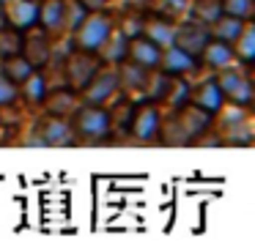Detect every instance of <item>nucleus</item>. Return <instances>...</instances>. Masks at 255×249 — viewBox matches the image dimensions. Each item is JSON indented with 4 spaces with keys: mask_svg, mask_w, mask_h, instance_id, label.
<instances>
[{
    "mask_svg": "<svg viewBox=\"0 0 255 249\" xmlns=\"http://www.w3.org/2000/svg\"><path fill=\"white\" fill-rule=\"evenodd\" d=\"M69 126H72L74 140H88V143L107 140L110 137V115H107V107L80 104L69 115Z\"/></svg>",
    "mask_w": 255,
    "mask_h": 249,
    "instance_id": "nucleus-3",
    "label": "nucleus"
},
{
    "mask_svg": "<svg viewBox=\"0 0 255 249\" xmlns=\"http://www.w3.org/2000/svg\"><path fill=\"white\" fill-rule=\"evenodd\" d=\"M121 90L118 85V66L102 63L99 72L88 80L83 90H80V101L83 104H96V107H107V101L116 99V93Z\"/></svg>",
    "mask_w": 255,
    "mask_h": 249,
    "instance_id": "nucleus-5",
    "label": "nucleus"
},
{
    "mask_svg": "<svg viewBox=\"0 0 255 249\" xmlns=\"http://www.w3.org/2000/svg\"><path fill=\"white\" fill-rule=\"evenodd\" d=\"M63 19H66V0H39V28L55 36L63 30Z\"/></svg>",
    "mask_w": 255,
    "mask_h": 249,
    "instance_id": "nucleus-20",
    "label": "nucleus"
},
{
    "mask_svg": "<svg viewBox=\"0 0 255 249\" xmlns=\"http://www.w3.org/2000/svg\"><path fill=\"white\" fill-rule=\"evenodd\" d=\"M33 72H36V69L30 66V63L19 55V52H14V55H8V58H3V61H0V74H6L14 85L25 83V80H28Z\"/></svg>",
    "mask_w": 255,
    "mask_h": 249,
    "instance_id": "nucleus-25",
    "label": "nucleus"
},
{
    "mask_svg": "<svg viewBox=\"0 0 255 249\" xmlns=\"http://www.w3.org/2000/svg\"><path fill=\"white\" fill-rule=\"evenodd\" d=\"M127 47H129V39L121 33V30H113L110 39L99 47L96 55L102 58V63H110V66H118V63L127 58Z\"/></svg>",
    "mask_w": 255,
    "mask_h": 249,
    "instance_id": "nucleus-22",
    "label": "nucleus"
},
{
    "mask_svg": "<svg viewBox=\"0 0 255 249\" xmlns=\"http://www.w3.org/2000/svg\"><path fill=\"white\" fill-rule=\"evenodd\" d=\"M220 14H222L220 0H192V6H189V19L206 25V28H209Z\"/></svg>",
    "mask_w": 255,
    "mask_h": 249,
    "instance_id": "nucleus-26",
    "label": "nucleus"
},
{
    "mask_svg": "<svg viewBox=\"0 0 255 249\" xmlns=\"http://www.w3.org/2000/svg\"><path fill=\"white\" fill-rule=\"evenodd\" d=\"M39 140H41V145H72L74 134H72V126H69V118L47 115L44 121H41Z\"/></svg>",
    "mask_w": 255,
    "mask_h": 249,
    "instance_id": "nucleus-17",
    "label": "nucleus"
},
{
    "mask_svg": "<svg viewBox=\"0 0 255 249\" xmlns=\"http://www.w3.org/2000/svg\"><path fill=\"white\" fill-rule=\"evenodd\" d=\"M85 14H88V11H85L83 6H80L77 0L66 3V19H63V30H69V33H72V30L77 28V25L83 22V19H85Z\"/></svg>",
    "mask_w": 255,
    "mask_h": 249,
    "instance_id": "nucleus-32",
    "label": "nucleus"
},
{
    "mask_svg": "<svg viewBox=\"0 0 255 249\" xmlns=\"http://www.w3.org/2000/svg\"><path fill=\"white\" fill-rule=\"evenodd\" d=\"M145 80H148V69L137 66V63H132V61L118 63V85L124 88L127 96H143Z\"/></svg>",
    "mask_w": 255,
    "mask_h": 249,
    "instance_id": "nucleus-18",
    "label": "nucleus"
},
{
    "mask_svg": "<svg viewBox=\"0 0 255 249\" xmlns=\"http://www.w3.org/2000/svg\"><path fill=\"white\" fill-rule=\"evenodd\" d=\"M214 80H217V85H220L225 101H231V104H236V107H250L253 104L255 88H253V77H250V66H244L242 72L225 66V69L217 72Z\"/></svg>",
    "mask_w": 255,
    "mask_h": 249,
    "instance_id": "nucleus-4",
    "label": "nucleus"
},
{
    "mask_svg": "<svg viewBox=\"0 0 255 249\" xmlns=\"http://www.w3.org/2000/svg\"><path fill=\"white\" fill-rule=\"evenodd\" d=\"M209 28L200 22H195V19H184L181 25H176V30H173V47H178L181 52H187V55L198 58L200 50L206 47V41H209Z\"/></svg>",
    "mask_w": 255,
    "mask_h": 249,
    "instance_id": "nucleus-9",
    "label": "nucleus"
},
{
    "mask_svg": "<svg viewBox=\"0 0 255 249\" xmlns=\"http://www.w3.org/2000/svg\"><path fill=\"white\" fill-rule=\"evenodd\" d=\"M17 99H19V93H17V85H14L11 80L6 77V74H0V107H8V104H14Z\"/></svg>",
    "mask_w": 255,
    "mask_h": 249,
    "instance_id": "nucleus-33",
    "label": "nucleus"
},
{
    "mask_svg": "<svg viewBox=\"0 0 255 249\" xmlns=\"http://www.w3.org/2000/svg\"><path fill=\"white\" fill-rule=\"evenodd\" d=\"M145 8H151V11H159V14H165V17H173V19H176L178 14L187 8V0H151Z\"/></svg>",
    "mask_w": 255,
    "mask_h": 249,
    "instance_id": "nucleus-31",
    "label": "nucleus"
},
{
    "mask_svg": "<svg viewBox=\"0 0 255 249\" xmlns=\"http://www.w3.org/2000/svg\"><path fill=\"white\" fill-rule=\"evenodd\" d=\"M85 11H102V8L110 6V0H77Z\"/></svg>",
    "mask_w": 255,
    "mask_h": 249,
    "instance_id": "nucleus-34",
    "label": "nucleus"
},
{
    "mask_svg": "<svg viewBox=\"0 0 255 249\" xmlns=\"http://www.w3.org/2000/svg\"><path fill=\"white\" fill-rule=\"evenodd\" d=\"M6 22L14 30H28L39 25V0H3Z\"/></svg>",
    "mask_w": 255,
    "mask_h": 249,
    "instance_id": "nucleus-11",
    "label": "nucleus"
},
{
    "mask_svg": "<svg viewBox=\"0 0 255 249\" xmlns=\"http://www.w3.org/2000/svg\"><path fill=\"white\" fill-rule=\"evenodd\" d=\"M80 104H83V101H80V93L72 88H61V90L47 88L44 99H41V107L47 110V115H55V118H69Z\"/></svg>",
    "mask_w": 255,
    "mask_h": 249,
    "instance_id": "nucleus-15",
    "label": "nucleus"
},
{
    "mask_svg": "<svg viewBox=\"0 0 255 249\" xmlns=\"http://www.w3.org/2000/svg\"><path fill=\"white\" fill-rule=\"evenodd\" d=\"M214 123V115L195 104H184L178 110H173V115L167 121L159 123V134L156 140L170 145H187L192 140H200Z\"/></svg>",
    "mask_w": 255,
    "mask_h": 249,
    "instance_id": "nucleus-1",
    "label": "nucleus"
},
{
    "mask_svg": "<svg viewBox=\"0 0 255 249\" xmlns=\"http://www.w3.org/2000/svg\"><path fill=\"white\" fill-rule=\"evenodd\" d=\"M159 58H162V47L140 33V36H132V39H129L127 58H124V61H132V63H137V66H143L151 72V69L159 66Z\"/></svg>",
    "mask_w": 255,
    "mask_h": 249,
    "instance_id": "nucleus-14",
    "label": "nucleus"
},
{
    "mask_svg": "<svg viewBox=\"0 0 255 249\" xmlns=\"http://www.w3.org/2000/svg\"><path fill=\"white\" fill-rule=\"evenodd\" d=\"M165 101H167V107H173V110H178V107L187 104V101H189V83H187V77H170Z\"/></svg>",
    "mask_w": 255,
    "mask_h": 249,
    "instance_id": "nucleus-27",
    "label": "nucleus"
},
{
    "mask_svg": "<svg viewBox=\"0 0 255 249\" xmlns=\"http://www.w3.org/2000/svg\"><path fill=\"white\" fill-rule=\"evenodd\" d=\"M233 61H236L233 58V47L228 41H220V39H209L198 55V63L203 69H211V72H220V69L231 66Z\"/></svg>",
    "mask_w": 255,
    "mask_h": 249,
    "instance_id": "nucleus-16",
    "label": "nucleus"
},
{
    "mask_svg": "<svg viewBox=\"0 0 255 249\" xmlns=\"http://www.w3.org/2000/svg\"><path fill=\"white\" fill-rule=\"evenodd\" d=\"M6 11H3V3H0V28H6Z\"/></svg>",
    "mask_w": 255,
    "mask_h": 249,
    "instance_id": "nucleus-36",
    "label": "nucleus"
},
{
    "mask_svg": "<svg viewBox=\"0 0 255 249\" xmlns=\"http://www.w3.org/2000/svg\"><path fill=\"white\" fill-rule=\"evenodd\" d=\"M159 69L162 74H167V77H189V74H195L200 69L198 58L187 55V52H181L178 47L167 44L162 47V58H159Z\"/></svg>",
    "mask_w": 255,
    "mask_h": 249,
    "instance_id": "nucleus-10",
    "label": "nucleus"
},
{
    "mask_svg": "<svg viewBox=\"0 0 255 249\" xmlns=\"http://www.w3.org/2000/svg\"><path fill=\"white\" fill-rule=\"evenodd\" d=\"M220 6H222V14H231V17L244 19V22H250L255 11L253 0H220Z\"/></svg>",
    "mask_w": 255,
    "mask_h": 249,
    "instance_id": "nucleus-30",
    "label": "nucleus"
},
{
    "mask_svg": "<svg viewBox=\"0 0 255 249\" xmlns=\"http://www.w3.org/2000/svg\"><path fill=\"white\" fill-rule=\"evenodd\" d=\"M187 104H195V107H200V110L217 115V112L222 110V104H225V96H222L217 80L209 77V80H203V83H198V85H189V101Z\"/></svg>",
    "mask_w": 255,
    "mask_h": 249,
    "instance_id": "nucleus-12",
    "label": "nucleus"
},
{
    "mask_svg": "<svg viewBox=\"0 0 255 249\" xmlns=\"http://www.w3.org/2000/svg\"><path fill=\"white\" fill-rule=\"evenodd\" d=\"M231 47H233V58L242 66H253V61H255V28H253V22H244L242 33L236 36V41Z\"/></svg>",
    "mask_w": 255,
    "mask_h": 249,
    "instance_id": "nucleus-21",
    "label": "nucleus"
},
{
    "mask_svg": "<svg viewBox=\"0 0 255 249\" xmlns=\"http://www.w3.org/2000/svg\"><path fill=\"white\" fill-rule=\"evenodd\" d=\"M116 30V17L110 11H88L85 19L72 30V47L85 52H99V47L110 39V33Z\"/></svg>",
    "mask_w": 255,
    "mask_h": 249,
    "instance_id": "nucleus-2",
    "label": "nucleus"
},
{
    "mask_svg": "<svg viewBox=\"0 0 255 249\" xmlns=\"http://www.w3.org/2000/svg\"><path fill=\"white\" fill-rule=\"evenodd\" d=\"M99 66H102V58L96 55V52H85V50H74V47H72L66 63H63L66 88H72V90H77V93H80V90L88 85V80L99 72Z\"/></svg>",
    "mask_w": 255,
    "mask_h": 249,
    "instance_id": "nucleus-6",
    "label": "nucleus"
},
{
    "mask_svg": "<svg viewBox=\"0 0 255 249\" xmlns=\"http://www.w3.org/2000/svg\"><path fill=\"white\" fill-rule=\"evenodd\" d=\"M132 112H134V99L127 93L107 110L110 115V137H129V126H132Z\"/></svg>",
    "mask_w": 255,
    "mask_h": 249,
    "instance_id": "nucleus-19",
    "label": "nucleus"
},
{
    "mask_svg": "<svg viewBox=\"0 0 255 249\" xmlns=\"http://www.w3.org/2000/svg\"><path fill=\"white\" fill-rule=\"evenodd\" d=\"M173 30H176V19L173 17H165L159 11L143 8V36L145 39H151L159 47H167L173 41Z\"/></svg>",
    "mask_w": 255,
    "mask_h": 249,
    "instance_id": "nucleus-13",
    "label": "nucleus"
},
{
    "mask_svg": "<svg viewBox=\"0 0 255 249\" xmlns=\"http://www.w3.org/2000/svg\"><path fill=\"white\" fill-rule=\"evenodd\" d=\"M159 123H162V115H159V107L148 99H140L134 101V112H132V126H129V137L134 140H156L159 134Z\"/></svg>",
    "mask_w": 255,
    "mask_h": 249,
    "instance_id": "nucleus-8",
    "label": "nucleus"
},
{
    "mask_svg": "<svg viewBox=\"0 0 255 249\" xmlns=\"http://www.w3.org/2000/svg\"><path fill=\"white\" fill-rule=\"evenodd\" d=\"M116 30H121L127 39L132 36H140L143 33V8H124V17H121V25H116Z\"/></svg>",
    "mask_w": 255,
    "mask_h": 249,
    "instance_id": "nucleus-28",
    "label": "nucleus"
},
{
    "mask_svg": "<svg viewBox=\"0 0 255 249\" xmlns=\"http://www.w3.org/2000/svg\"><path fill=\"white\" fill-rule=\"evenodd\" d=\"M148 3H151V0H127V6H129V8H145Z\"/></svg>",
    "mask_w": 255,
    "mask_h": 249,
    "instance_id": "nucleus-35",
    "label": "nucleus"
},
{
    "mask_svg": "<svg viewBox=\"0 0 255 249\" xmlns=\"http://www.w3.org/2000/svg\"><path fill=\"white\" fill-rule=\"evenodd\" d=\"M19 55L30 63L33 69H44L52 58V36L44 28L33 25V28L22 30V44H19Z\"/></svg>",
    "mask_w": 255,
    "mask_h": 249,
    "instance_id": "nucleus-7",
    "label": "nucleus"
},
{
    "mask_svg": "<svg viewBox=\"0 0 255 249\" xmlns=\"http://www.w3.org/2000/svg\"><path fill=\"white\" fill-rule=\"evenodd\" d=\"M19 44H22V30H14V28H0V61L14 52H19Z\"/></svg>",
    "mask_w": 255,
    "mask_h": 249,
    "instance_id": "nucleus-29",
    "label": "nucleus"
},
{
    "mask_svg": "<svg viewBox=\"0 0 255 249\" xmlns=\"http://www.w3.org/2000/svg\"><path fill=\"white\" fill-rule=\"evenodd\" d=\"M242 28H244V19H236V17H231V14H220V17L209 25V36L211 39H220V41L233 44L236 36L242 33Z\"/></svg>",
    "mask_w": 255,
    "mask_h": 249,
    "instance_id": "nucleus-23",
    "label": "nucleus"
},
{
    "mask_svg": "<svg viewBox=\"0 0 255 249\" xmlns=\"http://www.w3.org/2000/svg\"><path fill=\"white\" fill-rule=\"evenodd\" d=\"M17 93L22 96L25 101H28L30 107H41V99H44V93H47V80H44V74L36 69L33 74H30L25 83H19L17 85Z\"/></svg>",
    "mask_w": 255,
    "mask_h": 249,
    "instance_id": "nucleus-24",
    "label": "nucleus"
}]
</instances>
